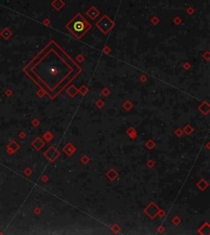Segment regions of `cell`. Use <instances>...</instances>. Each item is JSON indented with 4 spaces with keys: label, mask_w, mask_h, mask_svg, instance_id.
<instances>
[{
    "label": "cell",
    "mask_w": 210,
    "mask_h": 235,
    "mask_svg": "<svg viewBox=\"0 0 210 235\" xmlns=\"http://www.w3.org/2000/svg\"><path fill=\"white\" fill-rule=\"evenodd\" d=\"M71 30L74 31L75 34L81 35L86 31V24L82 19L77 18L76 19L74 22L71 24Z\"/></svg>",
    "instance_id": "1"
}]
</instances>
